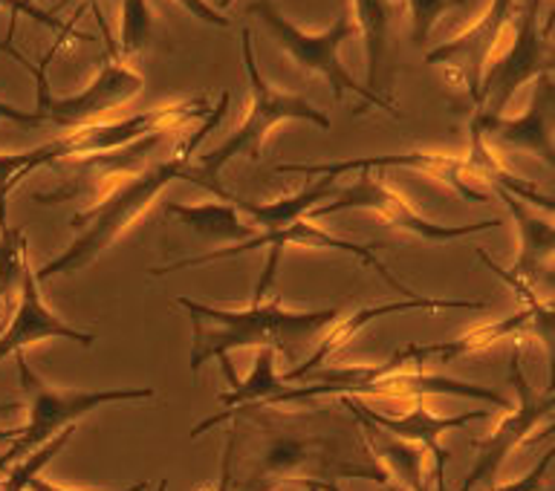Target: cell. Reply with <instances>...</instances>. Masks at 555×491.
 I'll list each match as a JSON object with an SVG mask.
<instances>
[{
  "label": "cell",
  "instance_id": "cell-1",
  "mask_svg": "<svg viewBox=\"0 0 555 491\" xmlns=\"http://www.w3.org/2000/svg\"><path fill=\"white\" fill-rule=\"evenodd\" d=\"M293 411L278 405L225 408L223 414L208 416L191 440H199L208 428L232 423L225 437L220 480L203 486L206 491H275L278 486H301L304 480H373L390 486V477L376 463L353 419H341L338 411L307 408L301 402ZM347 408V405H345Z\"/></svg>",
  "mask_w": 555,
  "mask_h": 491
},
{
  "label": "cell",
  "instance_id": "cell-2",
  "mask_svg": "<svg viewBox=\"0 0 555 491\" xmlns=\"http://www.w3.org/2000/svg\"><path fill=\"white\" fill-rule=\"evenodd\" d=\"M229 99L232 95L220 93V102L215 104V111L208 113L206 119L199 121V128L191 133L189 139H182V145L173 151L168 159H159V163L147 165V168H137V171L121 173V177H113L99 189L95 194V203H90L87 208H81L78 215L69 217V225L78 229V237L69 243L67 249L55 255L52 260H47L41 269H35V281L43 284L50 277L59 275H73L78 269L90 267L104 249H111L113 243L119 241L121 234L128 232L130 225L137 223L139 217L145 215L147 208L154 206V199L163 194L171 182L189 180L199 189L211 191L217 199H229L234 194L220 185V182L206 180L199 173L197 163L191 159L194 151L199 147V142L217 128V121L223 119L225 107H229Z\"/></svg>",
  "mask_w": 555,
  "mask_h": 491
},
{
  "label": "cell",
  "instance_id": "cell-3",
  "mask_svg": "<svg viewBox=\"0 0 555 491\" xmlns=\"http://www.w3.org/2000/svg\"><path fill=\"white\" fill-rule=\"evenodd\" d=\"M191 321V353L189 367L197 376L199 367L211 359L223 364L232 379L229 353L249 350V347H272L286 362H301V350L319 345L321 333L341 315L338 307L327 310H286L278 298H251L243 310H223L215 303L194 301V298H173Z\"/></svg>",
  "mask_w": 555,
  "mask_h": 491
},
{
  "label": "cell",
  "instance_id": "cell-4",
  "mask_svg": "<svg viewBox=\"0 0 555 491\" xmlns=\"http://www.w3.org/2000/svg\"><path fill=\"white\" fill-rule=\"evenodd\" d=\"M215 111L208 95H191L185 102L156 104L145 113H133L116 121H90L81 128H69L64 137L52 139L47 145L33 151H15V154H0V220L7 217V197L17 189V182L26 173L38 171L43 165L64 163V159H81V156H99L142 142L159 133H177L189 128L194 121L206 119Z\"/></svg>",
  "mask_w": 555,
  "mask_h": 491
},
{
  "label": "cell",
  "instance_id": "cell-5",
  "mask_svg": "<svg viewBox=\"0 0 555 491\" xmlns=\"http://www.w3.org/2000/svg\"><path fill=\"white\" fill-rule=\"evenodd\" d=\"M241 52H243V67H246V76H249V104H246V119L241 121V128L234 130L232 137L220 142L217 147H211L208 154L199 156V173L211 182H220V171L225 165L237 159V156H246L251 163H258L260 154H263V145H267V137L278 125L284 121H310L315 128L330 130V116L321 113L312 102H307L304 95L286 93V90H278L260 76L258 61H255V52H251V33L243 29L241 33Z\"/></svg>",
  "mask_w": 555,
  "mask_h": 491
},
{
  "label": "cell",
  "instance_id": "cell-6",
  "mask_svg": "<svg viewBox=\"0 0 555 491\" xmlns=\"http://www.w3.org/2000/svg\"><path fill=\"white\" fill-rule=\"evenodd\" d=\"M15 367L21 388L26 397V419L24 428H17V437L12 442V449L0 457V468H9L17 460H24L29 451L41 449L43 442H50L52 437H59L64 428L78 425V419H85L87 414H93L95 408L113 405V402H145L154 399V388H113V390H81V388H59L43 382L38 373L29 367L24 350H17Z\"/></svg>",
  "mask_w": 555,
  "mask_h": 491
},
{
  "label": "cell",
  "instance_id": "cell-7",
  "mask_svg": "<svg viewBox=\"0 0 555 491\" xmlns=\"http://www.w3.org/2000/svg\"><path fill=\"white\" fill-rule=\"evenodd\" d=\"M249 15H260V21L267 24L272 41L278 43V50H284L289 59L295 61V67L304 69V73H315L330 85L333 90V99L341 102L345 93H356L367 107H382L388 116H397L399 111L390 104V99L373 93L364 85H359L350 73L345 69V64L338 61V50L347 38H353L356 24L350 12H341V15L321 33H307L301 26H295L286 15H281L269 0H255L249 3Z\"/></svg>",
  "mask_w": 555,
  "mask_h": 491
},
{
  "label": "cell",
  "instance_id": "cell-8",
  "mask_svg": "<svg viewBox=\"0 0 555 491\" xmlns=\"http://www.w3.org/2000/svg\"><path fill=\"white\" fill-rule=\"evenodd\" d=\"M541 3L544 0H529L527 9L515 17L509 29L512 38L503 52H494V59L483 69L475 116H501L520 85L553 73V15H546L541 24Z\"/></svg>",
  "mask_w": 555,
  "mask_h": 491
},
{
  "label": "cell",
  "instance_id": "cell-9",
  "mask_svg": "<svg viewBox=\"0 0 555 491\" xmlns=\"http://www.w3.org/2000/svg\"><path fill=\"white\" fill-rule=\"evenodd\" d=\"M356 177L347 189L336 191L330 203L324 206H315L310 211V220H319V217H333L341 215V211H371L373 217H379L382 223L397 229V232H405L411 237L423 243H451L460 241V237H472V234L480 232H498L503 225V220H480V223H434L428 217H423L416 208L408 206V199L393 191L390 185L373 177L371 171H356Z\"/></svg>",
  "mask_w": 555,
  "mask_h": 491
},
{
  "label": "cell",
  "instance_id": "cell-10",
  "mask_svg": "<svg viewBox=\"0 0 555 491\" xmlns=\"http://www.w3.org/2000/svg\"><path fill=\"white\" fill-rule=\"evenodd\" d=\"M509 382L515 388V408L503 416L501 423L494 425L492 434H486L483 440H472L475 449V466L468 468L466 480L460 483L457 491H475L477 486H486L492 491L494 477L501 471L512 451L518 449L520 442L529 440V434L535 431L538 423H544L553 416L555 399H553V382L546 385V390H535L529 385L527 373L520 367V347L515 345L509 362Z\"/></svg>",
  "mask_w": 555,
  "mask_h": 491
},
{
  "label": "cell",
  "instance_id": "cell-11",
  "mask_svg": "<svg viewBox=\"0 0 555 491\" xmlns=\"http://www.w3.org/2000/svg\"><path fill=\"white\" fill-rule=\"evenodd\" d=\"M47 64H50V55L43 59L41 67L26 64V73H33L35 85H38V107L35 111L43 113V119L50 125H59V128H81L90 121H104L107 113L133 102L145 87V78L139 76L137 69L107 55L85 90L73 95H55L50 93V85H47Z\"/></svg>",
  "mask_w": 555,
  "mask_h": 491
},
{
  "label": "cell",
  "instance_id": "cell-12",
  "mask_svg": "<svg viewBox=\"0 0 555 491\" xmlns=\"http://www.w3.org/2000/svg\"><path fill=\"white\" fill-rule=\"evenodd\" d=\"M524 333H532L544 345L546 359H550V382H553V303H544V307H535V310L524 307L515 315H506V319L492 321V324H477V327L460 333L457 338L425 341V345L414 341V345L399 347L397 353H390V359L397 362V367H414V371L449 367L463 356L480 353V350L498 345L503 338H518Z\"/></svg>",
  "mask_w": 555,
  "mask_h": 491
},
{
  "label": "cell",
  "instance_id": "cell-13",
  "mask_svg": "<svg viewBox=\"0 0 555 491\" xmlns=\"http://www.w3.org/2000/svg\"><path fill=\"white\" fill-rule=\"evenodd\" d=\"M512 24H515V0H492L475 24L428 52L425 61L442 69L449 87L466 93L475 102L483 69L489 67L494 52L501 50L503 35H509Z\"/></svg>",
  "mask_w": 555,
  "mask_h": 491
},
{
  "label": "cell",
  "instance_id": "cell-14",
  "mask_svg": "<svg viewBox=\"0 0 555 491\" xmlns=\"http://www.w3.org/2000/svg\"><path fill=\"white\" fill-rule=\"evenodd\" d=\"M382 168H408L423 171L434 180L446 182L454 194L475 203H492L483 191L472 185L475 173L468 168L466 156L457 154H428V151H408V154H382L359 156V159H341V163H284L275 165V173H304V177H341L347 171H382Z\"/></svg>",
  "mask_w": 555,
  "mask_h": 491
},
{
  "label": "cell",
  "instance_id": "cell-15",
  "mask_svg": "<svg viewBox=\"0 0 555 491\" xmlns=\"http://www.w3.org/2000/svg\"><path fill=\"white\" fill-rule=\"evenodd\" d=\"M535 81V93H532L529 107L520 116H503V113L501 116H472L468 130L480 133L486 142H498V145L515 147V151L538 156L541 163L553 168V73H544Z\"/></svg>",
  "mask_w": 555,
  "mask_h": 491
},
{
  "label": "cell",
  "instance_id": "cell-16",
  "mask_svg": "<svg viewBox=\"0 0 555 491\" xmlns=\"http://www.w3.org/2000/svg\"><path fill=\"white\" fill-rule=\"evenodd\" d=\"M347 402V408L353 414L364 416L367 423L376 425L379 431H385L393 440H405L420 445L423 451H428V457L434 460V477H437V491H446L442 483V475H446V466H449L451 451L442 449L440 440L442 434L457 431V428H466L472 423H480V419H489L492 416V408H483V411H466V414L457 416H437L434 411H428L425 405H416L414 411H408L405 416H388L373 411V408L362 405L356 397H341Z\"/></svg>",
  "mask_w": 555,
  "mask_h": 491
},
{
  "label": "cell",
  "instance_id": "cell-17",
  "mask_svg": "<svg viewBox=\"0 0 555 491\" xmlns=\"http://www.w3.org/2000/svg\"><path fill=\"white\" fill-rule=\"evenodd\" d=\"M446 312V310H486V301H468V298H425V295H416V298H402V301H388L376 303V307H362V310L350 312V315H338L333 324H330L324 333H321L319 345L307 356V362L295 364L293 371L284 373L281 382L284 385H295L298 379H304L307 373L315 371L319 364H324V359L333 353H338L341 347H347L359 333H362L367 324H373L382 315H397V312Z\"/></svg>",
  "mask_w": 555,
  "mask_h": 491
},
{
  "label": "cell",
  "instance_id": "cell-18",
  "mask_svg": "<svg viewBox=\"0 0 555 491\" xmlns=\"http://www.w3.org/2000/svg\"><path fill=\"white\" fill-rule=\"evenodd\" d=\"M17 310L12 315V324L7 327L3 338H0V362L7 356L17 353V350H26L29 345H38V341H47V338H64V341H73V345L93 347L95 333H87V330H76L73 324L61 319L59 312L50 310L47 301H43L41 286L35 281V269L26 267L24 275H21V286H17Z\"/></svg>",
  "mask_w": 555,
  "mask_h": 491
},
{
  "label": "cell",
  "instance_id": "cell-19",
  "mask_svg": "<svg viewBox=\"0 0 555 491\" xmlns=\"http://www.w3.org/2000/svg\"><path fill=\"white\" fill-rule=\"evenodd\" d=\"M494 194L503 199V206L509 208L512 220L518 223V237H520V251L512 269L498 267L483 249L477 251V258L483 260L486 267L492 269L494 275L501 281H524V284L535 286L538 277H544L546 286H553V251H555V229L550 220H538L524 199L509 194L506 189L494 185Z\"/></svg>",
  "mask_w": 555,
  "mask_h": 491
},
{
  "label": "cell",
  "instance_id": "cell-20",
  "mask_svg": "<svg viewBox=\"0 0 555 491\" xmlns=\"http://www.w3.org/2000/svg\"><path fill=\"white\" fill-rule=\"evenodd\" d=\"M165 215L191 232H197L208 243H243L258 234L251 223H243L237 208L232 203H199V206H185V203H165Z\"/></svg>",
  "mask_w": 555,
  "mask_h": 491
},
{
  "label": "cell",
  "instance_id": "cell-21",
  "mask_svg": "<svg viewBox=\"0 0 555 491\" xmlns=\"http://www.w3.org/2000/svg\"><path fill=\"white\" fill-rule=\"evenodd\" d=\"M333 194H336V180L333 177H319L315 185L298 191L293 197L272 199V203H249V199L243 197H232L229 203L237 211H243V215H249L255 229L260 225V232H278V229H284V225L310 215L321 199H330Z\"/></svg>",
  "mask_w": 555,
  "mask_h": 491
},
{
  "label": "cell",
  "instance_id": "cell-22",
  "mask_svg": "<svg viewBox=\"0 0 555 491\" xmlns=\"http://www.w3.org/2000/svg\"><path fill=\"white\" fill-rule=\"evenodd\" d=\"M390 3L388 0H353V24L362 33L364 43V87L376 93L379 61L385 52V33H388Z\"/></svg>",
  "mask_w": 555,
  "mask_h": 491
},
{
  "label": "cell",
  "instance_id": "cell-23",
  "mask_svg": "<svg viewBox=\"0 0 555 491\" xmlns=\"http://www.w3.org/2000/svg\"><path fill=\"white\" fill-rule=\"evenodd\" d=\"M275 350L272 347H258L251 373L243 382H232V390L220 393V405L223 408H241L255 405V402H269L286 388L275 371Z\"/></svg>",
  "mask_w": 555,
  "mask_h": 491
},
{
  "label": "cell",
  "instance_id": "cell-24",
  "mask_svg": "<svg viewBox=\"0 0 555 491\" xmlns=\"http://www.w3.org/2000/svg\"><path fill=\"white\" fill-rule=\"evenodd\" d=\"M73 434H76V425H73V428H64V431H61L59 437H52L50 442H43L41 449L29 451L24 460H17L15 466L9 468L7 475H3L0 491H26V486L33 483L35 477L50 466L52 460H55V454L64 451V445L73 440Z\"/></svg>",
  "mask_w": 555,
  "mask_h": 491
},
{
  "label": "cell",
  "instance_id": "cell-25",
  "mask_svg": "<svg viewBox=\"0 0 555 491\" xmlns=\"http://www.w3.org/2000/svg\"><path fill=\"white\" fill-rule=\"evenodd\" d=\"M154 35V15L147 0H121V26H119V50L121 59L139 55L147 50Z\"/></svg>",
  "mask_w": 555,
  "mask_h": 491
},
{
  "label": "cell",
  "instance_id": "cell-26",
  "mask_svg": "<svg viewBox=\"0 0 555 491\" xmlns=\"http://www.w3.org/2000/svg\"><path fill=\"white\" fill-rule=\"evenodd\" d=\"M26 267H29V260H26L24 229L0 223V303H7L9 295L21 286V275Z\"/></svg>",
  "mask_w": 555,
  "mask_h": 491
},
{
  "label": "cell",
  "instance_id": "cell-27",
  "mask_svg": "<svg viewBox=\"0 0 555 491\" xmlns=\"http://www.w3.org/2000/svg\"><path fill=\"white\" fill-rule=\"evenodd\" d=\"M463 3L466 0H405L408 24H411V43H414L416 50H425L428 35H431L434 24L440 21V15L463 7Z\"/></svg>",
  "mask_w": 555,
  "mask_h": 491
},
{
  "label": "cell",
  "instance_id": "cell-28",
  "mask_svg": "<svg viewBox=\"0 0 555 491\" xmlns=\"http://www.w3.org/2000/svg\"><path fill=\"white\" fill-rule=\"evenodd\" d=\"M553 454L555 451L550 449L544 457L538 460L535 468H529L527 475L518 477V480H509L506 486H492V491H550L546 489V471L553 466Z\"/></svg>",
  "mask_w": 555,
  "mask_h": 491
},
{
  "label": "cell",
  "instance_id": "cell-29",
  "mask_svg": "<svg viewBox=\"0 0 555 491\" xmlns=\"http://www.w3.org/2000/svg\"><path fill=\"white\" fill-rule=\"evenodd\" d=\"M0 9H9L12 15L33 17L35 24L50 26V29H55V33H69V26L64 24V21H59V17H55V12L35 7L33 0H0Z\"/></svg>",
  "mask_w": 555,
  "mask_h": 491
},
{
  "label": "cell",
  "instance_id": "cell-30",
  "mask_svg": "<svg viewBox=\"0 0 555 491\" xmlns=\"http://www.w3.org/2000/svg\"><path fill=\"white\" fill-rule=\"evenodd\" d=\"M173 3H180L189 15H194L197 21H203V24L208 26H229L232 21L220 12V9H215L208 0H173Z\"/></svg>",
  "mask_w": 555,
  "mask_h": 491
},
{
  "label": "cell",
  "instance_id": "cell-31",
  "mask_svg": "<svg viewBox=\"0 0 555 491\" xmlns=\"http://www.w3.org/2000/svg\"><path fill=\"white\" fill-rule=\"evenodd\" d=\"M0 119H9V121H21L26 128H38L43 125V113L38 111H24V107H15V104L9 102H0Z\"/></svg>",
  "mask_w": 555,
  "mask_h": 491
},
{
  "label": "cell",
  "instance_id": "cell-32",
  "mask_svg": "<svg viewBox=\"0 0 555 491\" xmlns=\"http://www.w3.org/2000/svg\"><path fill=\"white\" fill-rule=\"evenodd\" d=\"M87 7L93 9L95 26H99V38H102L104 47H107V55H111V59H119V50H116V41H113L111 26H107V17H104L102 0H87Z\"/></svg>",
  "mask_w": 555,
  "mask_h": 491
},
{
  "label": "cell",
  "instance_id": "cell-33",
  "mask_svg": "<svg viewBox=\"0 0 555 491\" xmlns=\"http://www.w3.org/2000/svg\"><path fill=\"white\" fill-rule=\"evenodd\" d=\"M26 491H69V489H61V486H52V483H47V480H41V477H35L33 483L26 486ZM121 491H147V483L142 480V483H133Z\"/></svg>",
  "mask_w": 555,
  "mask_h": 491
},
{
  "label": "cell",
  "instance_id": "cell-34",
  "mask_svg": "<svg viewBox=\"0 0 555 491\" xmlns=\"http://www.w3.org/2000/svg\"><path fill=\"white\" fill-rule=\"evenodd\" d=\"M12 411H17V402H0V414H12ZM12 437H17V428L0 431V442L12 440Z\"/></svg>",
  "mask_w": 555,
  "mask_h": 491
},
{
  "label": "cell",
  "instance_id": "cell-35",
  "mask_svg": "<svg viewBox=\"0 0 555 491\" xmlns=\"http://www.w3.org/2000/svg\"><path fill=\"white\" fill-rule=\"evenodd\" d=\"M0 52H3V55H9V59H12V61H17L21 67H26V64H29V61H26L24 55H21V52H17L15 47H12V43H9V41H0Z\"/></svg>",
  "mask_w": 555,
  "mask_h": 491
},
{
  "label": "cell",
  "instance_id": "cell-36",
  "mask_svg": "<svg viewBox=\"0 0 555 491\" xmlns=\"http://www.w3.org/2000/svg\"><path fill=\"white\" fill-rule=\"evenodd\" d=\"M301 486H315L319 491H338L336 483H324V480H304ZM388 491H402L399 486H388Z\"/></svg>",
  "mask_w": 555,
  "mask_h": 491
},
{
  "label": "cell",
  "instance_id": "cell-37",
  "mask_svg": "<svg viewBox=\"0 0 555 491\" xmlns=\"http://www.w3.org/2000/svg\"><path fill=\"white\" fill-rule=\"evenodd\" d=\"M307 491H319V489H315V486H307Z\"/></svg>",
  "mask_w": 555,
  "mask_h": 491
}]
</instances>
